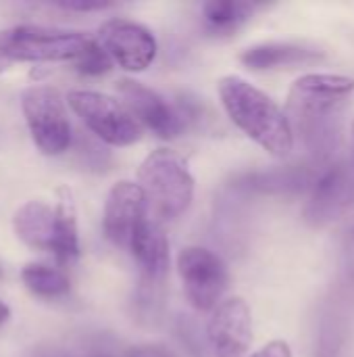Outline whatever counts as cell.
I'll list each match as a JSON object with an SVG mask.
<instances>
[{"mask_svg":"<svg viewBox=\"0 0 354 357\" xmlns=\"http://www.w3.org/2000/svg\"><path fill=\"white\" fill-rule=\"evenodd\" d=\"M8 318H10V307H8L4 301H0V326H2V324H6V322H8Z\"/></svg>","mask_w":354,"mask_h":357,"instance_id":"484cf974","label":"cell"},{"mask_svg":"<svg viewBox=\"0 0 354 357\" xmlns=\"http://www.w3.org/2000/svg\"><path fill=\"white\" fill-rule=\"evenodd\" d=\"M255 13V4L236 0H213L202 6L204 27L215 36H230L238 31Z\"/></svg>","mask_w":354,"mask_h":357,"instance_id":"ac0fdd59","label":"cell"},{"mask_svg":"<svg viewBox=\"0 0 354 357\" xmlns=\"http://www.w3.org/2000/svg\"><path fill=\"white\" fill-rule=\"evenodd\" d=\"M117 92L121 94L125 109L140 123V128L146 126L154 136L163 140L177 138L192 119L188 109L169 102L163 94L144 86L142 82L127 77L119 79Z\"/></svg>","mask_w":354,"mask_h":357,"instance_id":"9c48e42d","label":"cell"},{"mask_svg":"<svg viewBox=\"0 0 354 357\" xmlns=\"http://www.w3.org/2000/svg\"><path fill=\"white\" fill-rule=\"evenodd\" d=\"M13 230L17 238L29 249L52 253L54 209L40 199L27 201L13 213Z\"/></svg>","mask_w":354,"mask_h":357,"instance_id":"2e32d148","label":"cell"},{"mask_svg":"<svg viewBox=\"0 0 354 357\" xmlns=\"http://www.w3.org/2000/svg\"><path fill=\"white\" fill-rule=\"evenodd\" d=\"M86 357H117V347L104 337H96L83 345Z\"/></svg>","mask_w":354,"mask_h":357,"instance_id":"44dd1931","label":"cell"},{"mask_svg":"<svg viewBox=\"0 0 354 357\" xmlns=\"http://www.w3.org/2000/svg\"><path fill=\"white\" fill-rule=\"evenodd\" d=\"M96 42L104 48L113 63L125 71L148 69L159 52V42L154 33L131 19H108L100 25Z\"/></svg>","mask_w":354,"mask_h":357,"instance_id":"8fae6325","label":"cell"},{"mask_svg":"<svg viewBox=\"0 0 354 357\" xmlns=\"http://www.w3.org/2000/svg\"><path fill=\"white\" fill-rule=\"evenodd\" d=\"M177 272L186 299L196 312L215 310L230 287L225 261L204 247L182 249L177 255Z\"/></svg>","mask_w":354,"mask_h":357,"instance_id":"52a82bcc","label":"cell"},{"mask_svg":"<svg viewBox=\"0 0 354 357\" xmlns=\"http://www.w3.org/2000/svg\"><path fill=\"white\" fill-rule=\"evenodd\" d=\"M21 109L33 144L48 157L63 155L71 142V121L67 105L54 86L35 84L23 90Z\"/></svg>","mask_w":354,"mask_h":357,"instance_id":"5b68a950","label":"cell"},{"mask_svg":"<svg viewBox=\"0 0 354 357\" xmlns=\"http://www.w3.org/2000/svg\"><path fill=\"white\" fill-rule=\"evenodd\" d=\"M148 218V207L142 188L136 182L121 180L117 182L104 203L102 230L104 236L121 249H127L138 226Z\"/></svg>","mask_w":354,"mask_h":357,"instance_id":"4fadbf2b","label":"cell"},{"mask_svg":"<svg viewBox=\"0 0 354 357\" xmlns=\"http://www.w3.org/2000/svg\"><path fill=\"white\" fill-rule=\"evenodd\" d=\"M127 249L140 268L138 305L140 310L154 314V307L161 303L165 276L169 272V243L161 224L148 215L134 232Z\"/></svg>","mask_w":354,"mask_h":357,"instance_id":"ba28073f","label":"cell"},{"mask_svg":"<svg viewBox=\"0 0 354 357\" xmlns=\"http://www.w3.org/2000/svg\"><path fill=\"white\" fill-rule=\"evenodd\" d=\"M250 357H294L292 349L286 341H271L263 345L259 351H255Z\"/></svg>","mask_w":354,"mask_h":357,"instance_id":"603a6c76","label":"cell"},{"mask_svg":"<svg viewBox=\"0 0 354 357\" xmlns=\"http://www.w3.org/2000/svg\"><path fill=\"white\" fill-rule=\"evenodd\" d=\"M123 357H175L165 345H156V343H146V345H138L127 349Z\"/></svg>","mask_w":354,"mask_h":357,"instance_id":"7402d4cb","label":"cell"},{"mask_svg":"<svg viewBox=\"0 0 354 357\" xmlns=\"http://www.w3.org/2000/svg\"><path fill=\"white\" fill-rule=\"evenodd\" d=\"M154 222H171L188 211L194 201V176L186 157L171 149H156L138 167L136 182Z\"/></svg>","mask_w":354,"mask_h":357,"instance_id":"3957f363","label":"cell"},{"mask_svg":"<svg viewBox=\"0 0 354 357\" xmlns=\"http://www.w3.org/2000/svg\"><path fill=\"white\" fill-rule=\"evenodd\" d=\"M217 92L227 117L269 155L284 159L292 153L294 134L284 109L261 88L240 75H223Z\"/></svg>","mask_w":354,"mask_h":357,"instance_id":"7a4b0ae2","label":"cell"},{"mask_svg":"<svg viewBox=\"0 0 354 357\" xmlns=\"http://www.w3.org/2000/svg\"><path fill=\"white\" fill-rule=\"evenodd\" d=\"M67 102L86 128L104 144L129 146L142 138L140 123L131 117L125 105L96 90H71Z\"/></svg>","mask_w":354,"mask_h":357,"instance_id":"8992f818","label":"cell"},{"mask_svg":"<svg viewBox=\"0 0 354 357\" xmlns=\"http://www.w3.org/2000/svg\"><path fill=\"white\" fill-rule=\"evenodd\" d=\"M353 92L354 77L338 73H307L292 84L284 113L315 163L330 161L338 151Z\"/></svg>","mask_w":354,"mask_h":357,"instance_id":"6da1fadb","label":"cell"},{"mask_svg":"<svg viewBox=\"0 0 354 357\" xmlns=\"http://www.w3.org/2000/svg\"><path fill=\"white\" fill-rule=\"evenodd\" d=\"M4 276V270H2V266H0V278Z\"/></svg>","mask_w":354,"mask_h":357,"instance_id":"4316f807","label":"cell"},{"mask_svg":"<svg viewBox=\"0 0 354 357\" xmlns=\"http://www.w3.org/2000/svg\"><path fill=\"white\" fill-rule=\"evenodd\" d=\"M54 243L52 255L61 264H71L79 257V226H77V207L71 188L61 186L56 190L54 203Z\"/></svg>","mask_w":354,"mask_h":357,"instance_id":"e0dca14e","label":"cell"},{"mask_svg":"<svg viewBox=\"0 0 354 357\" xmlns=\"http://www.w3.org/2000/svg\"><path fill=\"white\" fill-rule=\"evenodd\" d=\"M207 339L217 357H244L252 345V312L246 299L221 301L207 324Z\"/></svg>","mask_w":354,"mask_h":357,"instance_id":"7c38bea8","label":"cell"},{"mask_svg":"<svg viewBox=\"0 0 354 357\" xmlns=\"http://www.w3.org/2000/svg\"><path fill=\"white\" fill-rule=\"evenodd\" d=\"M353 134H354V121H353Z\"/></svg>","mask_w":354,"mask_h":357,"instance_id":"f1b7e54d","label":"cell"},{"mask_svg":"<svg viewBox=\"0 0 354 357\" xmlns=\"http://www.w3.org/2000/svg\"><path fill=\"white\" fill-rule=\"evenodd\" d=\"M73 63H75L77 71L83 73V75H102V73L111 71V67H113L111 56H108V54L104 52V48H102L96 40H92V38H90L88 46L83 48V52H81Z\"/></svg>","mask_w":354,"mask_h":357,"instance_id":"ffe728a7","label":"cell"},{"mask_svg":"<svg viewBox=\"0 0 354 357\" xmlns=\"http://www.w3.org/2000/svg\"><path fill=\"white\" fill-rule=\"evenodd\" d=\"M2 69H4V67H2V61H0V71H2Z\"/></svg>","mask_w":354,"mask_h":357,"instance_id":"83f0119b","label":"cell"},{"mask_svg":"<svg viewBox=\"0 0 354 357\" xmlns=\"http://www.w3.org/2000/svg\"><path fill=\"white\" fill-rule=\"evenodd\" d=\"M21 280L25 289L40 299H61L71 291L67 274L48 264H27L21 270Z\"/></svg>","mask_w":354,"mask_h":357,"instance_id":"d6986e66","label":"cell"},{"mask_svg":"<svg viewBox=\"0 0 354 357\" xmlns=\"http://www.w3.org/2000/svg\"><path fill=\"white\" fill-rule=\"evenodd\" d=\"M33 357H75L73 354L65 351V349H56V347H50V349H42L38 351Z\"/></svg>","mask_w":354,"mask_h":357,"instance_id":"d4e9b609","label":"cell"},{"mask_svg":"<svg viewBox=\"0 0 354 357\" xmlns=\"http://www.w3.org/2000/svg\"><path fill=\"white\" fill-rule=\"evenodd\" d=\"M58 8L65 10H79V13H90V10H104L113 6L111 2H83V0H69V2H56Z\"/></svg>","mask_w":354,"mask_h":357,"instance_id":"cb8c5ba5","label":"cell"},{"mask_svg":"<svg viewBox=\"0 0 354 357\" xmlns=\"http://www.w3.org/2000/svg\"><path fill=\"white\" fill-rule=\"evenodd\" d=\"M323 59H325V50L309 42H263L246 48L240 54V61L255 71L309 65V63H319Z\"/></svg>","mask_w":354,"mask_h":357,"instance_id":"5bb4252c","label":"cell"},{"mask_svg":"<svg viewBox=\"0 0 354 357\" xmlns=\"http://www.w3.org/2000/svg\"><path fill=\"white\" fill-rule=\"evenodd\" d=\"M90 38L81 31L46 27V25H13L0 29V56L19 63H63L75 61Z\"/></svg>","mask_w":354,"mask_h":357,"instance_id":"277c9868","label":"cell"},{"mask_svg":"<svg viewBox=\"0 0 354 357\" xmlns=\"http://www.w3.org/2000/svg\"><path fill=\"white\" fill-rule=\"evenodd\" d=\"M317 172L311 165H288L269 172H252L238 180V188L259 195H298L311 190L317 180Z\"/></svg>","mask_w":354,"mask_h":357,"instance_id":"9a60e30c","label":"cell"},{"mask_svg":"<svg viewBox=\"0 0 354 357\" xmlns=\"http://www.w3.org/2000/svg\"><path fill=\"white\" fill-rule=\"evenodd\" d=\"M353 207L354 165L351 161H336L313 182L305 205V222L313 228H323L344 218Z\"/></svg>","mask_w":354,"mask_h":357,"instance_id":"30bf717a","label":"cell"}]
</instances>
